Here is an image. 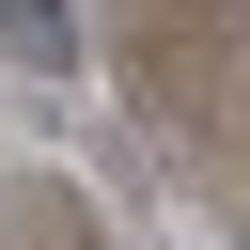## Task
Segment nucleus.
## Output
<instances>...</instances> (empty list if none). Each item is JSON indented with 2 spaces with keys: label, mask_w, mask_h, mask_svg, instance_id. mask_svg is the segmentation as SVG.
<instances>
[{
  "label": "nucleus",
  "mask_w": 250,
  "mask_h": 250,
  "mask_svg": "<svg viewBox=\"0 0 250 250\" xmlns=\"http://www.w3.org/2000/svg\"><path fill=\"white\" fill-rule=\"evenodd\" d=\"M0 62H31V78H78V0H0Z\"/></svg>",
  "instance_id": "f257e3e1"
}]
</instances>
